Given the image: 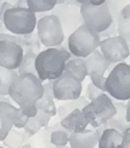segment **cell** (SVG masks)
I'll use <instances>...</instances> for the list:
<instances>
[{
  "mask_svg": "<svg viewBox=\"0 0 130 148\" xmlns=\"http://www.w3.org/2000/svg\"><path fill=\"white\" fill-rule=\"evenodd\" d=\"M43 93L44 84L38 76L23 74L13 80L8 95L28 118H34L38 113L36 103L43 97Z\"/></svg>",
  "mask_w": 130,
  "mask_h": 148,
  "instance_id": "cell-1",
  "label": "cell"
},
{
  "mask_svg": "<svg viewBox=\"0 0 130 148\" xmlns=\"http://www.w3.org/2000/svg\"><path fill=\"white\" fill-rule=\"evenodd\" d=\"M71 59L68 50L62 47L47 48L37 54L36 71L38 78L44 81H54L65 71V65Z\"/></svg>",
  "mask_w": 130,
  "mask_h": 148,
  "instance_id": "cell-2",
  "label": "cell"
},
{
  "mask_svg": "<svg viewBox=\"0 0 130 148\" xmlns=\"http://www.w3.org/2000/svg\"><path fill=\"white\" fill-rule=\"evenodd\" d=\"M80 15L85 25L97 34L107 31L113 23L106 1H85L80 5Z\"/></svg>",
  "mask_w": 130,
  "mask_h": 148,
  "instance_id": "cell-3",
  "label": "cell"
},
{
  "mask_svg": "<svg viewBox=\"0 0 130 148\" xmlns=\"http://www.w3.org/2000/svg\"><path fill=\"white\" fill-rule=\"evenodd\" d=\"M105 91L114 99L125 101L130 99V65L125 62L116 64L105 83Z\"/></svg>",
  "mask_w": 130,
  "mask_h": 148,
  "instance_id": "cell-4",
  "label": "cell"
},
{
  "mask_svg": "<svg viewBox=\"0 0 130 148\" xmlns=\"http://www.w3.org/2000/svg\"><path fill=\"white\" fill-rule=\"evenodd\" d=\"M81 112L85 115L89 125L94 128H99L105 125L117 115L115 103L106 93L94 101H89Z\"/></svg>",
  "mask_w": 130,
  "mask_h": 148,
  "instance_id": "cell-5",
  "label": "cell"
},
{
  "mask_svg": "<svg viewBox=\"0 0 130 148\" xmlns=\"http://www.w3.org/2000/svg\"><path fill=\"white\" fill-rule=\"evenodd\" d=\"M3 25L11 35L28 36L33 34L37 27V17L29 8L13 6L5 12Z\"/></svg>",
  "mask_w": 130,
  "mask_h": 148,
  "instance_id": "cell-6",
  "label": "cell"
},
{
  "mask_svg": "<svg viewBox=\"0 0 130 148\" xmlns=\"http://www.w3.org/2000/svg\"><path fill=\"white\" fill-rule=\"evenodd\" d=\"M101 43L99 34L81 25L68 38V51L75 58L85 59L98 50Z\"/></svg>",
  "mask_w": 130,
  "mask_h": 148,
  "instance_id": "cell-7",
  "label": "cell"
},
{
  "mask_svg": "<svg viewBox=\"0 0 130 148\" xmlns=\"http://www.w3.org/2000/svg\"><path fill=\"white\" fill-rule=\"evenodd\" d=\"M37 35L45 47H60L64 41V32L59 17L54 14L41 17L37 23Z\"/></svg>",
  "mask_w": 130,
  "mask_h": 148,
  "instance_id": "cell-8",
  "label": "cell"
},
{
  "mask_svg": "<svg viewBox=\"0 0 130 148\" xmlns=\"http://www.w3.org/2000/svg\"><path fill=\"white\" fill-rule=\"evenodd\" d=\"M54 99L57 101H76L81 97L83 84L73 76L64 72L56 80L52 81Z\"/></svg>",
  "mask_w": 130,
  "mask_h": 148,
  "instance_id": "cell-9",
  "label": "cell"
},
{
  "mask_svg": "<svg viewBox=\"0 0 130 148\" xmlns=\"http://www.w3.org/2000/svg\"><path fill=\"white\" fill-rule=\"evenodd\" d=\"M100 52L110 64H119L124 62L130 55V47L123 38H107L100 43Z\"/></svg>",
  "mask_w": 130,
  "mask_h": 148,
  "instance_id": "cell-10",
  "label": "cell"
},
{
  "mask_svg": "<svg viewBox=\"0 0 130 148\" xmlns=\"http://www.w3.org/2000/svg\"><path fill=\"white\" fill-rule=\"evenodd\" d=\"M25 55L23 48L12 42H0V67L8 70L19 69Z\"/></svg>",
  "mask_w": 130,
  "mask_h": 148,
  "instance_id": "cell-11",
  "label": "cell"
},
{
  "mask_svg": "<svg viewBox=\"0 0 130 148\" xmlns=\"http://www.w3.org/2000/svg\"><path fill=\"white\" fill-rule=\"evenodd\" d=\"M61 127L70 134H79L87 130L89 123L81 110L76 109L61 120Z\"/></svg>",
  "mask_w": 130,
  "mask_h": 148,
  "instance_id": "cell-12",
  "label": "cell"
},
{
  "mask_svg": "<svg viewBox=\"0 0 130 148\" xmlns=\"http://www.w3.org/2000/svg\"><path fill=\"white\" fill-rule=\"evenodd\" d=\"M100 139V134L93 130H85L79 134H70V148H96Z\"/></svg>",
  "mask_w": 130,
  "mask_h": 148,
  "instance_id": "cell-13",
  "label": "cell"
},
{
  "mask_svg": "<svg viewBox=\"0 0 130 148\" xmlns=\"http://www.w3.org/2000/svg\"><path fill=\"white\" fill-rule=\"evenodd\" d=\"M17 108L8 103H0V141L5 139L13 128V120Z\"/></svg>",
  "mask_w": 130,
  "mask_h": 148,
  "instance_id": "cell-14",
  "label": "cell"
},
{
  "mask_svg": "<svg viewBox=\"0 0 130 148\" xmlns=\"http://www.w3.org/2000/svg\"><path fill=\"white\" fill-rule=\"evenodd\" d=\"M85 60V68H87V74H99V75H105L106 71L109 69L111 64L104 58V56L101 54L99 50H96L95 52L91 54L89 57H87Z\"/></svg>",
  "mask_w": 130,
  "mask_h": 148,
  "instance_id": "cell-15",
  "label": "cell"
},
{
  "mask_svg": "<svg viewBox=\"0 0 130 148\" xmlns=\"http://www.w3.org/2000/svg\"><path fill=\"white\" fill-rule=\"evenodd\" d=\"M98 148H125L123 134L112 128L104 129L100 135Z\"/></svg>",
  "mask_w": 130,
  "mask_h": 148,
  "instance_id": "cell-16",
  "label": "cell"
},
{
  "mask_svg": "<svg viewBox=\"0 0 130 148\" xmlns=\"http://www.w3.org/2000/svg\"><path fill=\"white\" fill-rule=\"evenodd\" d=\"M36 107L39 111H42L49 115L50 117H54L57 115V108L54 103L53 89H52V81L44 84L43 97L38 101Z\"/></svg>",
  "mask_w": 130,
  "mask_h": 148,
  "instance_id": "cell-17",
  "label": "cell"
},
{
  "mask_svg": "<svg viewBox=\"0 0 130 148\" xmlns=\"http://www.w3.org/2000/svg\"><path fill=\"white\" fill-rule=\"evenodd\" d=\"M69 75L73 76L75 79L83 82L87 76V68H85V60L81 58H72L70 59L65 65V71Z\"/></svg>",
  "mask_w": 130,
  "mask_h": 148,
  "instance_id": "cell-18",
  "label": "cell"
},
{
  "mask_svg": "<svg viewBox=\"0 0 130 148\" xmlns=\"http://www.w3.org/2000/svg\"><path fill=\"white\" fill-rule=\"evenodd\" d=\"M36 57L37 53L33 51L25 52V55L21 60V63L17 69V74L19 75H23V74H32V75H37L36 71Z\"/></svg>",
  "mask_w": 130,
  "mask_h": 148,
  "instance_id": "cell-19",
  "label": "cell"
},
{
  "mask_svg": "<svg viewBox=\"0 0 130 148\" xmlns=\"http://www.w3.org/2000/svg\"><path fill=\"white\" fill-rule=\"evenodd\" d=\"M27 139L28 136L25 134V132L12 128L2 142L3 145L6 146L7 148H21L25 144Z\"/></svg>",
  "mask_w": 130,
  "mask_h": 148,
  "instance_id": "cell-20",
  "label": "cell"
},
{
  "mask_svg": "<svg viewBox=\"0 0 130 148\" xmlns=\"http://www.w3.org/2000/svg\"><path fill=\"white\" fill-rule=\"evenodd\" d=\"M19 76L17 71L0 67V95H8L11 83Z\"/></svg>",
  "mask_w": 130,
  "mask_h": 148,
  "instance_id": "cell-21",
  "label": "cell"
},
{
  "mask_svg": "<svg viewBox=\"0 0 130 148\" xmlns=\"http://www.w3.org/2000/svg\"><path fill=\"white\" fill-rule=\"evenodd\" d=\"M87 103H89V101L85 97H80L76 101H70L65 103V105H62L61 107H59L57 110V114L60 117V119L62 120L63 118L66 117L67 115H69L72 111H74V110H83Z\"/></svg>",
  "mask_w": 130,
  "mask_h": 148,
  "instance_id": "cell-22",
  "label": "cell"
},
{
  "mask_svg": "<svg viewBox=\"0 0 130 148\" xmlns=\"http://www.w3.org/2000/svg\"><path fill=\"white\" fill-rule=\"evenodd\" d=\"M39 43H41L38 38V35H31L28 36H17V45L23 48V52L33 51L36 53L37 50H39Z\"/></svg>",
  "mask_w": 130,
  "mask_h": 148,
  "instance_id": "cell-23",
  "label": "cell"
},
{
  "mask_svg": "<svg viewBox=\"0 0 130 148\" xmlns=\"http://www.w3.org/2000/svg\"><path fill=\"white\" fill-rule=\"evenodd\" d=\"M28 8L36 13L50 11L57 4L56 1H46V0H27Z\"/></svg>",
  "mask_w": 130,
  "mask_h": 148,
  "instance_id": "cell-24",
  "label": "cell"
},
{
  "mask_svg": "<svg viewBox=\"0 0 130 148\" xmlns=\"http://www.w3.org/2000/svg\"><path fill=\"white\" fill-rule=\"evenodd\" d=\"M70 133L64 129H57L50 135V142L55 146H66L69 143Z\"/></svg>",
  "mask_w": 130,
  "mask_h": 148,
  "instance_id": "cell-25",
  "label": "cell"
},
{
  "mask_svg": "<svg viewBox=\"0 0 130 148\" xmlns=\"http://www.w3.org/2000/svg\"><path fill=\"white\" fill-rule=\"evenodd\" d=\"M42 126L40 124V122L36 119V117L34 118H30L29 121H28L27 125L25 126L23 130H25V134L28 136V137H31V136L36 135L37 133H39L40 130L42 129Z\"/></svg>",
  "mask_w": 130,
  "mask_h": 148,
  "instance_id": "cell-26",
  "label": "cell"
},
{
  "mask_svg": "<svg viewBox=\"0 0 130 148\" xmlns=\"http://www.w3.org/2000/svg\"><path fill=\"white\" fill-rule=\"evenodd\" d=\"M118 36L123 38L130 47V19L124 21L120 18L119 25H118Z\"/></svg>",
  "mask_w": 130,
  "mask_h": 148,
  "instance_id": "cell-27",
  "label": "cell"
},
{
  "mask_svg": "<svg viewBox=\"0 0 130 148\" xmlns=\"http://www.w3.org/2000/svg\"><path fill=\"white\" fill-rule=\"evenodd\" d=\"M29 119L30 118H28L27 116L21 111V109L17 108V113H15V116H14V120H13V127L17 130L23 129L25 126L27 125Z\"/></svg>",
  "mask_w": 130,
  "mask_h": 148,
  "instance_id": "cell-28",
  "label": "cell"
},
{
  "mask_svg": "<svg viewBox=\"0 0 130 148\" xmlns=\"http://www.w3.org/2000/svg\"><path fill=\"white\" fill-rule=\"evenodd\" d=\"M104 91H102L101 89H99L98 87H96L93 83H89L87 87V92H85V99L89 101H91L94 99H98L99 97H101L102 95H104Z\"/></svg>",
  "mask_w": 130,
  "mask_h": 148,
  "instance_id": "cell-29",
  "label": "cell"
},
{
  "mask_svg": "<svg viewBox=\"0 0 130 148\" xmlns=\"http://www.w3.org/2000/svg\"><path fill=\"white\" fill-rule=\"evenodd\" d=\"M91 81L96 87H98L99 89H101L102 91H105V83H106V77L105 75H99V74H91L89 75Z\"/></svg>",
  "mask_w": 130,
  "mask_h": 148,
  "instance_id": "cell-30",
  "label": "cell"
},
{
  "mask_svg": "<svg viewBox=\"0 0 130 148\" xmlns=\"http://www.w3.org/2000/svg\"><path fill=\"white\" fill-rule=\"evenodd\" d=\"M36 119L40 122L41 126L44 128V127H47V126L49 125L51 117H50L49 115H47L46 113H44V112L38 110V113H37V115H36Z\"/></svg>",
  "mask_w": 130,
  "mask_h": 148,
  "instance_id": "cell-31",
  "label": "cell"
},
{
  "mask_svg": "<svg viewBox=\"0 0 130 148\" xmlns=\"http://www.w3.org/2000/svg\"><path fill=\"white\" fill-rule=\"evenodd\" d=\"M13 5L9 2H1V5H0V21L3 23V17H4V14L8 9L12 8Z\"/></svg>",
  "mask_w": 130,
  "mask_h": 148,
  "instance_id": "cell-32",
  "label": "cell"
},
{
  "mask_svg": "<svg viewBox=\"0 0 130 148\" xmlns=\"http://www.w3.org/2000/svg\"><path fill=\"white\" fill-rule=\"evenodd\" d=\"M124 143H125V148H130V125L123 131Z\"/></svg>",
  "mask_w": 130,
  "mask_h": 148,
  "instance_id": "cell-33",
  "label": "cell"
},
{
  "mask_svg": "<svg viewBox=\"0 0 130 148\" xmlns=\"http://www.w3.org/2000/svg\"><path fill=\"white\" fill-rule=\"evenodd\" d=\"M120 15H121V16H120L121 17V19H124V21H129L130 19V4L124 6V8L121 10Z\"/></svg>",
  "mask_w": 130,
  "mask_h": 148,
  "instance_id": "cell-34",
  "label": "cell"
},
{
  "mask_svg": "<svg viewBox=\"0 0 130 148\" xmlns=\"http://www.w3.org/2000/svg\"><path fill=\"white\" fill-rule=\"evenodd\" d=\"M0 103H8V105L14 106V103L11 101V99L9 97V95H0Z\"/></svg>",
  "mask_w": 130,
  "mask_h": 148,
  "instance_id": "cell-35",
  "label": "cell"
},
{
  "mask_svg": "<svg viewBox=\"0 0 130 148\" xmlns=\"http://www.w3.org/2000/svg\"><path fill=\"white\" fill-rule=\"evenodd\" d=\"M125 121H126V123H130V99H128V101H127V105H126Z\"/></svg>",
  "mask_w": 130,
  "mask_h": 148,
  "instance_id": "cell-36",
  "label": "cell"
},
{
  "mask_svg": "<svg viewBox=\"0 0 130 148\" xmlns=\"http://www.w3.org/2000/svg\"><path fill=\"white\" fill-rule=\"evenodd\" d=\"M14 7H19V8H28V4H27V0H19L13 5Z\"/></svg>",
  "mask_w": 130,
  "mask_h": 148,
  "instance_id": "cell-37",
  "label": "cell"
},
{
  "mask_svg": "<svg viewBox=\"0 0 130 148\" xmlns=\"http://www.w3.org/2000/svg\"><path fill=\"white\" fill-rule=\"evenodd\" d=\"M21 148H34L32 145H30V144H25V145L23 146V147H21Z\"/></svg>",
  "mask_w": 130,
  "mask_h": 148,
  "instance_id": "cell-38",
  "label": "cell"
},
{
  "mask_svg": "<svg viewBox=\"0 0 130 148\" xmlns=\"http://www.w3.org/2000/svg\"><path fill=\"white\" fill-rule=\"evenodd\" d=\"M54 148H69V147H67V146H55Z\"/></svg>",
  "mask_w": 130,
  "mask_h": 148,
  "instance_id": "cell-39",
  "label": "cell"
},
{
  "mask_svg": "<svg viewBox=\"0 0 130 148\" xmlns=\"http://www.w3.org/2000/svg\"><path fill=\"white\" fill-rule=\"evenodd\" d=\"M0 148H3V147H2V146H0Z\"/></svg>",
  "mask_w": 130,
  "mask_h": 148,
  "instance_id": "cell-40",
  "label": "cell"
},
{
  "mask_svg": "<svg viewBox=\"0 0 130 148\" xmlns=\"http://www.w3.org/2000/svg\"><path fill=\"white\" fill-rule=\"evenodd\" d=\"M0 5H1V2H0Z\"/></svg>",
  "mask_w": 130,
  "mask_h": 148,
  "instance_id": "cell-41",
  "label": "cell"
},
{
  "mask_svg": "<svg viewBox=\"0 0 130 148\" xmlns=\"http://www.w3.org/2000/svg\"><path fill=\"white\" fill-rule=\"evenodd\" d=\"M96 148H97V147H96Z\"/></svg>",
  "mask_w": 130,
  "mask_h": 148,
  "instance_id": "cell-42",
  "label": "cell"
}]
</instances>
